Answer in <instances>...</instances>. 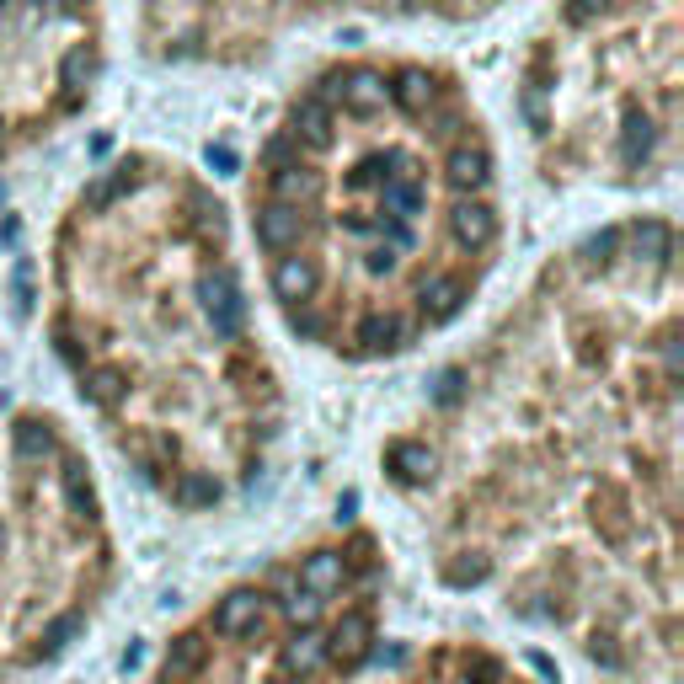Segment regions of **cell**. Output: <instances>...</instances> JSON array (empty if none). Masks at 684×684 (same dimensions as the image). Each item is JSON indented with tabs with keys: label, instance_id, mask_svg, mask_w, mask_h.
I'll return each mask as SVG.
<instances>
[{
	"label": "cell",
	"instance_id": "obj_1",
	"mask_svg": "<svg viewBox=\"0 0 684 684\" xmlns=\"http://www.w3.org/2000/svg\"><path fill=\"white\" fill-rule=\"evenodd\" d=\"M198 300H204V316L214 326V337H241L246 326V300H241V284L230 268H209L204 278H198Z\"/></svg>",
	"mask_w": 684,
	"mask_h": 684
},
{
	"label": "cell",
	"instance_id": "obj_2",
	"mask_svg": "<svg viewBox=\"0 0 684 684\" xmlns=\"http://www.w3.org/2000/svg\"><path fill=\"white\" fill-rule=\"evenodd\" d=\"M316 289H321L316 257H300V246H294V252H278V262H273V294H278V300H284V305H305Z\"/></svg>",
	"mask_w": 684,
	"mask_h": 684
},
{
	"label": "cell",
	"instance_id": "obj_3",
	"mask_svg": "<svg viewBox=\"0 0 684 684\" xmlns=\"http://www.w3.org/2000/svg\"><path fill=\"white\" fill-rule=\"evenodd\" d=\"M257 241L268 246V252H294V246L305 241V214H300V204H273L257 214Z\"/></svg>",
	"mask_w": 684,
	"mask_h": 684
},
{
	"label": "cell",
	"instance_id": "obj_4",
	"mask_svg": "<svg viewBox=\"0 0 684 684\" xmlns=\"http://www.w3.org/2000/svg\"><path fill=\"white\" fill-rule=\"evenodd\" d=\"M369 636H375V626H369V615H364V610H348V615H342L337 626H332V636H326V658L342 663V668L364 663Z\"/></svg>",
	"mask_w": 684,
	"mask_h": 684
},
{
	"label": "cell",
	"instance_id": "obj_5",
	"mask_svg": "<svg viewBox=\"0 0 684 684\" xmlns=\"http://www.w3.org/2000/svg\"><path fill=\"white\" fill-rule=\"evenodd\" d=\"M332 91L342 97V107H353V113H380L385 97H391V86H385V75L380 70H348V75H337Z\"/></svg>",
	"mask_w": 684,
	"mask_h": 684
},
{
	"label": "cell",
	"instance_id": "obj_6",
	"mask_svg": "<svg viewBox=\"0 0 684 684\" xmlns=\"http://www.w3.org/2000/svg\"><path fill=\"white\" fill-rule=\"evenodd\" d=\"M465 278L460 273H433L423 278V321L428 326H444V321H455L460 316V305H465Z\"/></svg>",
	"mask_w": 684,
	"mask_h": 684
},
{
	"label": "cell",
	"instance_id": "obj_7",
	"mask_svg": "<svg viewBox=\"0 0 684 684\" xmlns=\"http://www.w3.org/2000/svg\"><path fill=\"white\" fill-rule=\"evenodd\" d=\"M433 465H439V455H433L423 439H396L391 449H385V471H391L401 487H423V481L433 476Z\"/></svg>",
	"mask_w": 684,
	"mask_h": 684
},
{
	"label": "cell",
	"instance_id": "obj_8",
	"mask_svg": "<svg viewBox=\"0 0 684 684\" xmlns=\"http://www.w3.org/2000/svg\"><path fill=\"white\" fill-rule=\"evenodd\" d=\"M262 626V594L257 588H236V594H225L214 604V631L220 636H246Z\"/></svg>",
	"mask_w": 684,
	"mask_h": 684
},
{
	"label": "cell",
	"instance_id": "obj_9",
	"mask_svg": "<svg viewBox=\"0 0 684 684\" xmlns=\"http://www.w3.org/2000/svg\"><path fill=\"white\" fill-rule=\"evenodd\" d=\"M289 134H294V145L326 150L332 145V107H326L321 97H300L294 113H289Z\"/></svg>",
	"mask_w": 684,
	"mask_h": 684
},
{
	"label": "cell",
	"instance_id": "obj_10",
	"mask_svg": "<svg viewBox=\"0 0 684 684\" xmlns=\"http://www.w3.org/2000/svg\"><path fill=\"white\" fill-rule=\"evenodd\" d=\"M444 177H449V188H460V193L487 188V177H492V155L481 150V145H455V150H449V161H444Z\"/></svg>",
	"mask_w": 684,
	"mask_h": 684
},
{
	"label": "cell",
	"instance_id": "obj_11",
	"mask_svg": "<svg viewBox=\"0 0 684 684\" xmlns=\"http://www.w3.org/2000/svg\"><path fill=\"white\" fill-rule=\"evenodd\" d=\"M353 337H359L364 353H396L407 342V321H401V310H369Z\"/></svg>",
	"mask_w": 684,
	"mask_h": 684
},
{
	"label": "cell",
	"instance_id": "obj_12",
	"mask_svg": "<svg viewBox=\"0 0 684 684\" xmlns=\"http://www.w3.org/2000/svg\"><path fill=\"white\" fill-rule=\"evenodd\" d=\"M449 230H455V241L460 246H487L492 236H497V220H492V209L487 204H476V198H465V204H455L449 209Z\"/></svg>",
	"mask_w": 684,
	"mask_h": 684
},
{
	"label": "cell",
	"instance_id": "obj_13",
	"mask_svg": "<svg viewBox=\"0 0 684 684\" xmlns=\"http://www.w3.org/2000/svg\"><path fill=\"white\" fill-rule=\"evenodd\" d=\"M342 578H348V567H342L337 551H316V556H305V562H300V588H305V594H316V599L337 594Z\"/></svg>",
	"mask_w": 684,
	"mask_h": 684
},
{
	"label": "cell",
	"instance_id": "obj_14",
	"mask_svg": "<svg viewBox=\"0 0 684 684\" xmlns=\"http://www.w3.org/2000/svg\"><path fill=\"white\" fill-rule=\"evenodd\" d=\"M631 252H636V262H647V268H663L668 262V252H674V230H668L663 220H636L631 230Z\"/></svg>",
	"mask_w": 684,
	"mask_h": 684
},
{
	"label": "cell",
	"instance_id": "obj_15",
	"mask_svg": "<svg viewBox=\"0 0 684 684\" xmlns=\"http://www.w3.org/2000/svg\"><path fill=\"white\" fill-rule=\"evenodd\" d=\"M391 97H396V107L401 113H428L433 102H439V86H433V75L428 70H417V65H407L391 81Z\"/></svg>",
	"mask_w": 684,
	"mask_h": 684
},
{
	"label": "cell",
	"instance_id": "obj_16",
	"mask_svg": "<svg viewBox=\"0 0 684 684\" xmlns=\"http://www.w3.org/2000/svg\"><path fill=\"white\" fill-rule=\"evenodd\" d=\"M209 658V647H204V636H177V642L166 647V663H161V679L166 684H188L198 668H204Z\"/></svg>",
	"mask_w": 684,
	"mask_h": 684
},
{
	"label": "cell",
	"instance_id": "obj_17",
	"mask_svg": "<svg viewBox=\"0 0 684 684\" xmlns=\"http://www.w3.org/2000/svg\"><path fill=\"white\" fill-rule=\"evenodd\" d=\"M380 209L391 220H412V214H423V188H417L407 171H396V177L380 182Z\"/></svg>",
	"mask_w": 684,
	"mask_h": 684
},
{
	"label": "cell",
	"instance_id": "obj_18",
	"mask_svg": "<svg viewBox=\"0 0 684 684\" xmlns=\"http://www.w3.org/2000/svg\"><path fill=\"white\" fill-rule=\"evenodd\" d=\"M321 193V177L310 166H284V171H273V198L278 204H310V198Z\"/></svg>",
	"mask_w": 684,
	"mask_h": 684
},
{
	"label": "cell",
	"instance_id": "obj_19",
	"mask_svg": "<svg viewBox=\"0 0 684 684\" xmlns=\"http://www.w3.org/2000/svg\"><path fill=\"white\" fill-rule=\"evenodd\" d=\"M652 145H658V129H652V118L647 113H626V123H620V155H626V166H642Z\"/></svg>",
	"mask_w": 684,
	"mask_h": 684
},
{
	"label": "cell",
	"instance_id": "obj_20",
	"mask_svg": "<svg viewBox=\"0 0 684 684\" xmlns=\"http://www.w3.org/2000/svg\"><path fill=\"white\" fill-rule=\"evenodd\" d=\"M86 401L91 407H118L123 396H129V375L123 369H113V364H97V369H86Z\"/></svg>",
	"mask_w": 684,
	"mask_h": 684
},
{
	"label": "cell",
	"instance_id": "obj_21",
	"mask_svg": "<svg viewBox=\"0 0 684 684\" xmlns=\"http://www.w3.org/2000/svg\"><path fill=\"white\" fill-rule=\"evenodd\" d=\"M284 663L294 668V674H310V668H321L326 663V636H316V631H294L289 642H284Z\"/></svg>",
	"mask_w": 684,
	"mask_h": 684
},
{
	"label": "cell",
	"instance_id": "obj_22",
	"mask_svg": "<svg viewBox=\"0 0 684 684\" xmlns=\"http://www.w3.org/2000/svg\"><path fill=\"white\" fill-rule=\"evenodd\" d=\"M11 444H17L22 460H49L54 455V428L38 423V417H22V423L11 428Z\"/></svg>",
	"mask_w": 684,
	"mask_h": 684
},
{
	"label": "cell",
	"instance_id": "obj_23",
	"mask_svg": "<svg viewBox=\"0 0 684 684\" xmlns=\"http://www.w3.org/2000/svg\"><path fill=\"white\" fill-rule=\"evenodd\" d=\"M171 497H177L182 508H214V503H220V481L204 476V471H182L177 487H171Z\"/></svg>",
	"mask_w": 684,
	"mask_h": 684
},
{
	"label": "cell",
	"instance_id": "obj_24",
	"mask_svg": "<svg viewBox=\"0 0 684 684\" xmlns=\"http://www.w3.org/2000/svg\"><path fill=\"white\" fill-rule=\"evenodd\" d=\"M188 209H193V236H204V241H225V209L214 204L209 193H193V198H188Z\"/></svg>",
	"mask_w": 684,
	"mask_h": 684
},
{
	"label": "cell",
	"instance_id": "obj_25",
	"mask_svg": "<svg viewBox=\"0 0 684 684\" xmlns=\"http://www.w3.org/2000/svg\"><path fill=\"white\" fill-rule=\"evenodd\" d=\"M91 70H97V59H91V49H70V54H65V65H59V81H65L70 102H75V97H81V91H86Z\"/></svg>",
	"mask_w": 684,
	"mask_h": 684
},
{
	"label": "cell",
	"instance_id": "obj_26",
	"mask_svg": "<svg viewBox=\"0 0 684 684\" xmlns=\"http://www.w3.org/2000/svg\"><path fill=\"white\" fill-rule=\"evenodd\" d=\"M65 497H70V508L81 513V519H91V487H86V465L81 460H65Z\"/></svg>",
	"mask_w": 684,
	"mask_h": 684
},
{
	"label": "cell",
	"instance_id": "obj_27",
	"mask_svg": "<svg viewBox=\"0 0 684 684\" xmlns=\"http://www.w3.org/2000/svg\"><path fill=\"white\" fill-rule=\"evenodd\" d=\"M284 615L294 620V631H305V626H316V615H321V599L316 594H294L284 604Z\"/></svg>",
	"mask_w": 684,
	"mask_h": 684
},
{
	"label": "cell",
	"instance_id": "obj_28",
	"mask_svg": "<svg viewBox=\"0 0 684 684\" xmlns=\"http://www.w3.org/2000/svg\"><path fill=\"white\" fill-rule=\"evenodd\" d=\"M81 626H86L81 615H59L54 626L43 631V647H49V652H59V647H70V636H81Z\"/></svg>",
	"mask_w": 684,
	"mask_h": 684
},
{
	"label": "cell",
	"instance_id": "obj_29",
	"mask_svg": "<svg viewBox=\"0 0 684 684\" xmlns=\"http://www.w3.org/2000/svg\"><path fill=\"white\" fill-rule=\"evenodd\" d=\"M583 252H588V262H599V268H610V262H615V252H620V230H599V236L588 241Z\"/></svg>",
	"mask_w": 684,
	"mask_h": 684
},
{
	"label": "cell",
	"instance_id": "obj_30",
	"mask_svg": "<svg viewBox=\"0 0 684 684\" xmlns=\"http://www.w3.org/2000/svg\"><path fill=\"white\" fill-rule=\"evenodd\" d=\"M289 326H294L300 337H326V321L310 310V300H305V305H289Z\"/></svg>",
	"mask_w": 684,
	"mask_h": 684
},
{
	"label": "cell",
	"instance_id": "obj_31",
	"mask_svg": "<svg viewBox=\"0 0 684 684\" xmlns=\"http://www.w3.org/2000/svg\"><path fill=\"white\" fill-rule=\"evenodd\" d=\"M460 391H465V375H460V369H444V375L433 380V401H439V407H455Z\"/></svg>",
	"mask_w": 684,
	"mask_h": 684
},
{
	"label": "cell",
	"instance_id": "obj_32",
	"mask_svg": "<svg viewBox=\"0 0 684 684\" xmlns=\"http://www.w3.org/2000/svg\"><path fill=\"white\" fill-rule=\"evenodd\" d=\"M487 556H471V562H455V567H449V583H455V588H465V583H487Z\"/></svg>",
	"mask_w": 684,
	"mask_h": 684
},
{
	"label": "cell",
	"instance_id": "obj_33",
	"mask_svg": "<svg viewBox=\"0 0 684 684\" xmlns=\"http://www.w3.org/2000/svg\"><path fill=\"white\" fill-rule=\"evenodd\" d=\"M123 188V177H102V182H91V193H86V209H102V204H113V193Z\"/></svg>",
	"mask_w": 684,
	"mask_h": 684
},
{
	"label": "cell",
	"instance_id": "obj_34",
	"mask_svg": "<svg viewBox=\"0 0 684 684\" xmlns=\"http://www.w3.org/2000/svg\"><path fill=\"white\" fill-rule=\"evenodd\" d=\"M588 652H594V663H604V668H620V652H615L610 636H594V647H588Z\"/></svg>",
	"mask_w": 684,
	"mask_h": 684
},
{
	"label": "cell",
	"instance_id": "obj_35",
	"mask_svg": "<svg viewBox=\"0 0 684 684\" xmlns=\"http://www.w3.org/2000/svg\"><path fill=\"white\" fill-rule=\"evenodd\" d=\"M209 166L214 171H236L241 161H236V150H230V145H209Z\"/></svg>",
	"mask_w": 684,
	"mask_h": 684
},
{
	"label": "cell",
	"instance_id": "obj_36",
	"mask_svg": "<svg viewBox=\"0 0 684 684\" xmlns=\"http://www.w3.org/2000/svg\"><path fill=\"white\" fill-rule=\"evenodd\" d=\"M268 166H273V171L294 166V155H289V145H284V139H273V145H268Z\"/></svg>",
	"mask_w": 684,
	"mask_h": 684
},
{
	"label": "cell",
	"instance_id": "obj_37",
	"mask_svg": "<svg viewBox=\"0 0 684 684\" xmlns=\"http://www.w3.org/2000/svg\"><path fill=\"white\" fill-rule=\"evenodd\" d=\"M385 230V241L391 246H412V230H407V220H391V225H380Z\"/></svg>",
	"mask_w": 684,
	"mask_h": 684
},
{
	"label": "cell",
	"instance_id": "obj_38",
	"mask_svg": "<svg viewBox=\"0 0 684 684\" xmlns=\"http://www.w3.org/2000/svg\"><path fill=\"white\" fill-rule=\"evenodd\" d=\"M59 353H65L70 364H81V348H75V337H70V326H59Z\"/></svg>",
	"mask_w": 684,
	"mask_h": 684
},
{
	"label": "cell",
	"instance_id": "obj_39",
	"mask_svg": "<svg viewBox=\"0 0 684 684\" xmlns=\"http://www.w3.org/2000/svg\"><path fill=\"white\" fill-rule=\"evenodd\" d=\"M353 508H359V492H342V503H337V519H348Z\"/></svg>",
	"mask_w": 684,
	"mask_h": 684
},
{
	"label": "cell",
	"instance_id": "obj_40",
	"mask_svg": "<svg viewBox=\"0 0 684 684\" xmlns=\"http://www.w3.org/2000/svg\"><path fill=\"white\" fill-rule=\"evenodd\" d=\"M38 6H54V11H70L75 0H38Z\"/></svg>",
	"mask_w": 684,
	"mask_h": 684
},
{
	"label": "cell",
	"instance_id": "obj_41",
	"mask_svg": "<svg viewBox=\"0 0 684 684\" xmlns=\"http://www.w3.org/2000/svg\"><path fill=\"white\" fill-rule=\"evenodd\" d=\"M0 145H6V129H0Z\"/></svg>",
	"mask_w": 684,
	"mask_h": 684
}]
</instances>
